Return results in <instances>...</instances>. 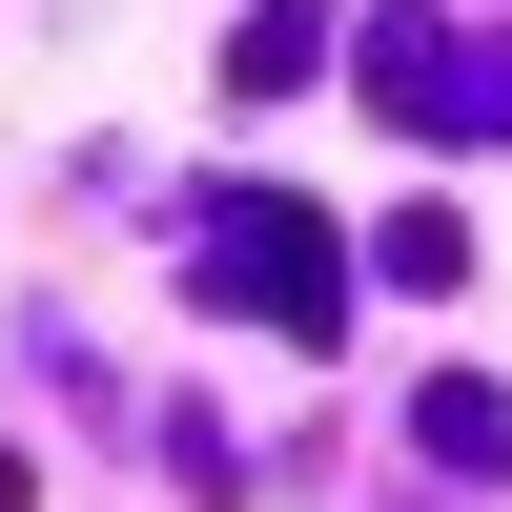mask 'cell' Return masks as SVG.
Listing matches in <instances>:
<instances>
[{"instance_id":"obj_1","label":"cell","mask_w":512,"mask_h":512,"mask_svg":"<svg viewBox=\"0 0 512 512\" xmlns=\"http://www.w3.org/2000/svg\"><path fill=\"white\" fill-rule=\"evenodd\" d=\"M205 287H226L246 328H287V349L349 328V308H328V226H308V205H226V226H205Z\"/></svg>"},{"instance_id":"obj_2","label":"cell","mask_w":512,"mask_h":512,"mask_svg":"<svg viewBox=\"0 0 512 512\" xmlns=\"http://www.w3.org/2000/svg\"><path fill=\"white\" fill-rule=\"evenodd\" d=\"M369 82H390V123L512 144V62H492V41H451V21H390V41H369Z\"/></svg>"}]
</instances>
